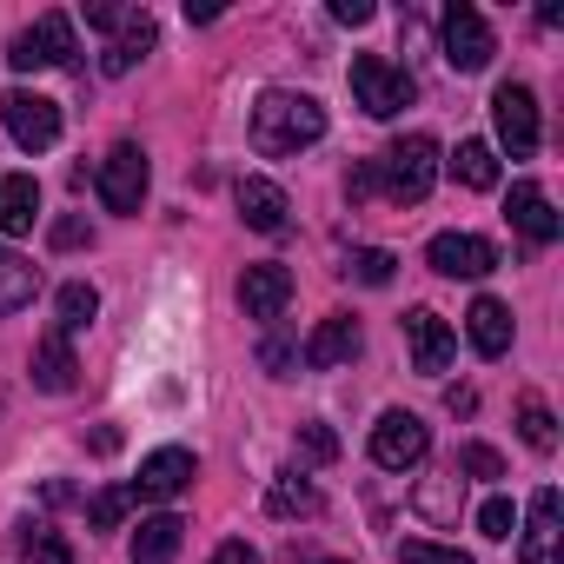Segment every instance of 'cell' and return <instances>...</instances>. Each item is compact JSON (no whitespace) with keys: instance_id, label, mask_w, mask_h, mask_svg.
<instances>
[{"instance_id":"24","label":"cell","mask_w":564,"mask_h":564,"mask_svg":"<svg viewBox=\"0 0 564 564\" xmlns=\"http://www.w3.org/2000/svg\"><path fill=\"white\" fill-rule=\"evenodd\" d=\"M452 173H458V186H471V193H491V186H498V147H491V140H458V153H452Z\"/></svg>"},{"instance_id":"32","label":"cell","mask_w":564,"mask_h":564,"mask_svg":"<svg viewBox=\"0 0 564 564\" xmlns=\"http://www.w3.org/2000/svg\"><path fill=\"white\" fill-rule=\"evenodd\" d=\"M399 564H471V557H465V551H452V544L412 538V544H399Z\"/></svg>"},{"instance_id":"17","label":"cell","mask_w":564,"mask_h":564,"mask_svg":"<svg viewBox=\"0 0 564 564\" xmlns=\"http://www.w3.org/2000/svg\"><path fill=\"white\" fill-rule=\"evenodd\" d=\"M153 41H160L153 14H147V8H133V14H127V28L107 41V54H100V74H107V80L133 74V61H147V54H153Z\"/></svg>"},{"instance_id":"25","label":"cell","mask_w":564,"mask_h":564,"mask_svg":"<svg viewBox=\"0 0 564 564\" xmlns=\"http://www.w3.org/2000/svg\"><path fill=\"white\" fill-rule=\"evenodd\" d=\"M34 293H41V272H34L21 252H8V246H0V313H21V306H34Z\"/></svg>"},{"instance_id":"33","label":"cell","mask_w":564,"mask_h":564,"mask_svg":"<svg viewBox=\"0 0 564 564\" xmlns=\"http://www.w3.org/2000/svg\"><path fill=\"white\" fill-rule=\"evenodd\" d=\"M478 531H485V538H511V531H518V511H511V498H485V511H478Z\"/></svg>"},{"instance_id":"23","label":"cell","mask_w":564,"mask_h":564,"mask_svg":"<svg viewBox=\"0 0 564 564\" xmlns=\"http://www.w3.org/2000/svg\"><path fill=\"white\" fill-rule=\"evenodd\" d=\"M265 511H272V518H313V511H319V485L300 478V471H279V478L265 485Z\"/></svg>"},{"instance_id":"2","label":"cell","mask_w":564,"mask_h":564,"mask_svg":"<svg viewBox=\"0 0 564 564\" xmlns=\"http://www.w3.org/2000/svg\"><path fill=\"white\" fill-rule=\"evenodd\" d=\"M438 180V140L432 133H405L386 147V160H372V193H386L392 206H419Z\"/></svg>"},{"instance_id":"39","label":"cell","mask_w":564,"mask_h":564,"mask_svg":"<svg viewBox=\"0 0 564 564\" xmlns=\"http://www.w3.org/2000/svg\"><path fill=\"white\" fill-rule=\"evenodd\" d=\"M213 564H259V551H252L246 538H226V544L213 551Z\"/></svg>"},{"instance_id":"22","label":"cell","mask_w":564,"mask_h":564,"mask_svg":"<svg viewBox=\"0 0 564 564\" xmlns=\"http://www.w3.org/2000/svg\"><path fill=\"white\" fill-rule=\"evenodd\" d=\"M34 219H41V186H34V173H8V180H0V232L21 239V232H34Z\"/></svg>"},{"instance_id":"4","label":"cell","mask_w":564,"mask_h":564,"mask_svg":"<svg viewBox=\"0 0 564 564\" xmlns=\"http://www.w3.org/2000/svg\"><path fill=\"white\" fill-rule=\"evenodd\" d=\"M8 61H14L21 74H41V67H74V61H80L74 21H67V14H41L34 28H21V34H14Z\"/></svg>"},{"instance_id":"6","label":"cell","mask_w":564,"mask_h":564,"mask_svg":"<svg viewBox=\"0 0 564 564\" xmlns=\"http://www.w3.org/2000/svg\"><path fill=\"white\" fill-rule=\"evenodd\" d=\"M0 120H8V133H14L21 153H47L61 140V107L47 94H28V87L0 94Z\"/></svg>"},{"instance_id":"11","label":"cell","mask_w":564,"mask_h":564,"mask_svg":"<svg viewBox=\"0 0 564 564\" xmlns=\"http://www.w3.org/2000/svg\"><path fill=\"white\" fill-rule=\"evenodd\" d=\"M425 259H432V272H445V279H485V272H498V246L478 239V232H438V239L425 246Z\"/></svg>"},{"instance_id":"15","label":"cell","mask_w":564,"mask_h":564,"mask_svg":"<svg viewBox=\"0 0 564 564\" xmlns=\"http://www.w3.org/2000/svg\"><path fill=\"white\" fill-rule=\"evenodd\" d=\"M505 219H511V226H518L531 246H551V239L564 232V219L551 213V199H544V186H538V180H518V186H511V199H505Z\"/></svg>"},{"instance_id":"9","label":"cell","mask_w":564,"mask_h":564,"mask_svg":"<svg viewBox=\"0 0 564 564\" xmlns=\"http://www.w3.org/2000/svg\"><path fill=\"white\" fill-rule=\"evenodd\" d=\"M425 452H432V432H425L419 412H386V419L372 425V458H379L386 471H412Z\"/></svg>"},{"instance_id":"27","label":"cell","mask_w":564,"mask_h":564,"mask_svg":"<svg viewBox=\"0 0 564 564\" xmlns=\"http://www.w3.org/2000/svg\"><path fill=\"white\" fill-rule=\"evenodd\" d=\"M94 313H100V293L87 286V279H67L61 286V333L74 339V333H87L94 326Z\"/></svg>"},{"instance_id":"41","label":"cell","mask_w":564,"mask_h":564,"mask_svg":"<svg viewBox=\"0 0 564 564\" xmlns=\"http://www.w3.org/2000/svg\"><path fill=\"white\" fill-rule=\"evenodd\" d=\"M326 564H346V557H326Z\"/></svg>"},{"instance_id":"31","label":"cell","mask_w":564,"mask_h":564,"mask_svg":"<svg viewBox=\"0 0 564 564\" xmlns=\"http://www.w3.org/2000/svg\"><path fill=\"white\" fill-rule=\"evenodd\" d=\"M300 458H306V465H333V458H339L333 425H300Z\"/></svg>"},{"instance_id":"21","label":"cell","mask_w":564,"mask_h":564,"mask_svg":"<svg viewBox=\"0 0 564 564\" xmlns=\"http://www.w3.org/2000/svg\"><path fill=\"white\" fill-rule=\"evenodd\" d=\"M180 538H186L180 511L140 518V524H133V564H173V557H180Z\"/></svg>"},{"instance_id":"8","label":"cell","mask_w":564,"mask_h":564,"mask_svg":"<svg viewBox=\"0 0 564 564\" xmlns=\"http://www.w3.org/2000/svg\"><path fill=\"white\" fill-rule=\"evenodd\" d=\"M491 120H498V140L511 147V160H531V153H538V94H531V87L505 80V87L491 94Z\"/></svg>"},{"instance_id":"29","label":"cell","mask_w":564,"mask_h":564,"mask_svg":"<svg viewBox=\"0 0 564 564\" xmlns=\"http://www.w3.org/2000/svg\"><path fill=\"white\" fill-rule=\"evenodd\" d=\"M21 557H28V564H74V544H67L61 531H47V524H34V531L21 538Z\"/></svg>"},{"instance_id":"36","label":"cell","mask_w":564,"mask_h":564,"mask_svg":"<svg viewBox=\"0 0 564 564\" xmlns=\"http://www.w3.org/2000/svg\"><path fill=\"white\" fill-rule=\"evenodd\" d=\"M259 366H265V372H272V379H286V372H293V366H300V352H293V346H286V339H265V346H259Z\"/></svg>"},{"instance_id":"18","label":"cell","mask_w":564,"mask_h":564,"mask_svg":"<svg viewBox=\"0 0 564 564\" xmlns=\"http://www.w3.org/2000/svg\"><path fill=\"white\" fill-rule=\"evenodd\" d=\"M34 386H41V392H54V399L80 386V359H74V339H67L61 326L34 346Z\"/></svg>"},{"instance_id":"26","label":"cell","mask_w":564,"mask_h":564,"mask_svg":"<svg viewBox=\"0 0 564 564\" xmlns=\"http://www.w3.org/2000/svg\"><path fill=\"white\" fill-rule=\"evenodd\" d=\"M518 432H524V445H531L538 458H551V452H557V419H551V405H544V399H531V392L518 399Z\"/></svg>"},{"instance_id":"19","label":"cell","mask_w":564,"mask_h":564,"mask_svg":"<svg viewBox=\"0 0 564 564\" xmlns=\"http://www.w3.org/2000/svg\"><path fill=\"white\" fill-rule=\"evenodd\" d=\"M232 199H239V219L252 226V232H286V193H279L272 180H239L232 186Z\"/></svg>"},{"instance_id":"28","label":"cell","mask_w":564,"mask_h":564,"mask_svg":"<svg viewBox=\"0 0 564 564\" xmlns=\"http://www.w3.org/2000/svg\"><path fill=\"white\" fill-rule=\"evenodd\" d=\"M133 511V485H107V491H94V505H87V524L94 531H120V518Z\"/></svg>"},{"instance_id":"1","label":"cell","mask_w":564,"mask_h":564,"mask_svg":"<svg viewBox=\"0 0 564 564\" xmlns=\"http://www.w3.org/2000/svg\"><path fill=\"white\" fill-rule=\"evenodd\" d=\"M313 140H326V107H319L313 94L272 87V94L252 100V147H259L265 160H286V153H300V147H313Z\"/></svg>"},{"instance_id":"10","label":"cell","mask_w":564,"mask_h":564,"mask_svg":"<svg viewBox=\"0 0 564 564\" xmlns=\"http://www.w3.org/2000/svg\"><path fill=\"white\" fill-rule=\"evenodd\" d=\"M193 478H199L193 452H186V445H160V452H147V458H140V478H133V505H140V498L166 505V498H180Z\"/></svg>"},{"instance_id":"7","label":"cell","mask_w":564,"mask_h":564,"mask_svg":"<svg viewBox=\"0 0 564 564\" xmlns=\"http://www.w3.org/2000/svg\"><path fill=\"white\" fill-rule=\"evenodd\" d=\"M94 186H100V206L107 213H140V199H147V153L133 147V140H120L107 160H100V173H94Z\"/></svg>"},{"instance_id":"37","label":"cell","mask_w":564,"mask_h":564,"mask_svg":"<svg viewBox=\"0 0 564 564\" xmlns=\"http://www.w3.org/2000/svg\"><path fill=\"white\" fill-rule=\"evenodd\" d=\"M333 21L339 28H366L372 21V0H333Z\"/></svg>"},{"instance_id":"20","label":"cell","mask_w":564,"mask_h":564,"mask_svg":"<svg viewBox=\"0 0 564 564\" xmlns=\"http://www.w3.org/2000/svg\"><path fill=\"white\" fill-rule=\"evenodd\" d=\"M465 333H471L478 359H505V352H511V306H505V300H471Z\"/></svg>"},{"instance_id":"5","label":"cell","mask_w":564,"mask_h":564,"mask_svg":"<svg viewBox=\"0 0 564 564\" xmlns=\"http://www.w3.org/2000/svg\"><path fill=\"white\" fill-rule=\"evenodd\" d=\"M438 34H445V61H452L458 74H485V67H491V54H498L491 21L471 8V0H452L445 21H438Z\"/></svg>"},{"instance_id":"16","label":"cell","mask_w":564,"mask_h":564,"mask_svg":"<svg viewBox=\"0 0 564 564\" xmlns=\"http://www.w3.org/2000/svg\"><path fill=\"white\" fill-rule=\"evenodd\" d=\"M313 372H339V366H352L359 359V319L352 313H333V319H319V333L306 339V352H300Z\"/></svg>"},{"instance_id":"30","label":"cell","mask_w":564,"mask_h":564,"mask_svg":"<svg viewBox=\"0 0 564 564\" xmlns=\"http://www.w3.org/2000/svg\"><path fill=\"white\" fill-rule=\"evenodd\" d=\"M392 265H399V259H392V252H379V246H359V252L346 259V272L359 279V286H392Z\"/></svg>"},{"instance_id":"40","label":"cell","mask_w":564,"mask_h":564,"mask_svg":"<svg viewBox=\"0 0 564 564\" xmlns=\"http://www.w3.org/2000/svg\"><path fill=\"white\" fill-rule=\"evenodd\" d=\"M445 405H452V412H478V392H465V386H452V392H445Z\"/></svg>"},{"instance_id":"12","label":"cell","mask_w":564,"mask_h":564,"mask_svg":"<svg viewBox=\"0 0 564 564\" xmlns=\"http://www.w3.org/2000/svg\"><path fill=\"white\" fill-rule=\"evenodd\" d=\"M286 300H293V272L286 265H246V279H239V306H246V319H259V326H272L279 313H286Z\"/></svg>"},{"instance_id":"13","label":"cell","mask_w":564,"mask_h":564,"mask_svg":"<svg viewBox=\"0 0 564 564\" xmlns=\"http://www.w3.org/2000/svg\"><path fill=\"white\" fill-rule=\"evenodd\" d=\"M405 346H412V366L425 372V379H438L445 366H452V352H458V333L438 319V313H405Z\"/></svg>"},{"instance_id":"14","label":"cell","mask_w":564,"mask_h":564,"mask_svg":"<svg viewBox=\"0 0 564 564\" xmlns=\"http://www.w3.org/2000/svg\"><path fill=\"white\" fill-rule=\"evenodd\" d=\"M518 557L524 564H564V505H557L551 485L531 498V524H524V551Z\"/></svg>"},{"instance_id":"38","label":"cell","mask_w":564,"mask_h":564,"mask_svg":"<svg viewBox=\"0 0 564 564\" xmlns=\"http://www.w3.org/2000/svg\"><path fill=\"white\" fill-rule=\"evenodd\" d=\"M94 232H87V219H54V246L67 252V246H87Z\"/></svg>"},{"instance_id":"35","label":"cell","mask_w":564,"mask_h":564,"mask_svg":"<svg viewBox=\"0 0 564 564\" xmlns=\"http://www.w3.org/2000/svg\"><path fill=\"white\" fill-rule=\"evenodd\" d=\"M127 14H133V8H120V0H87V28H100V34H120Z\"/></svg>"},{"instance_id":"34","label":"cell","mask_w":564,"mask_h":564,"mask_svg":"<svg viewBox=\"0 0 564 564\" xmlns=\"http://www.w3.org/2000/svg\"><path fill=\"white\" fill-rule=\"evenodd\" d=\"M458 471H471V478H505V458H498L491 445H465V452H458Z\"/></svg>"},{"instance_id":"3","label":"cell","mask_w":564,"mask_h":564,"mask_svg":"<svg viewBox=\"0 0 564 564\" xmlns=\"http://www.w3.org/2000/svg\"><path fill=\"white\" fill-rule=\"evenodd\" d=\"M352 100H359L372 120H392V113H405V107L419 100V80H412L405 67L379 61V54H359V61H352Z\"/></svg>"}]
</instances>
